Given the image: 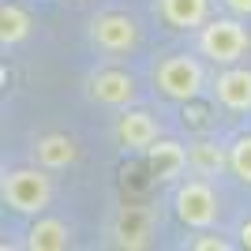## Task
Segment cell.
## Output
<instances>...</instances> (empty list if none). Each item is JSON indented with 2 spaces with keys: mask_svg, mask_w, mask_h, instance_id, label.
Wrapping results in <instances>:
<instances>
[{
  "mask_svg": "<svg viewBox=\"0 0 251 251\" xmlns=\"http://www.w3.org/2000/svg\"><path fill=\"white\" fill-rule=\"evenodd\" d=\"M188 165L195 176H221L229 169V147H221L218 139H195L188 143Z\"/></svg>",
  "mask_w": 251,
  "mask_h": 251,
  "instance_id": "5bb4252c",
  "label": "cell"
},
{
  "mask_svg": "<svg viewBox=\"0 0 251 251\" xmlns=\"http://www.w3.org/2000/svg\"><path fill=\"white\" fill-rule=\"evenodd\" d=\"M221 8L229 11V15H240V19H248V15H251V0H221Z\"/></svg>",
  "mask_w": 251,
  "mask_h": 251,
  "instance_id": "ac0fdd59",
  "label": "cell"
},
{
  "mask_svg": "<svg viewBox=\"0 0 251 251\" xmlns=\"http://www.w3.org/2000/svg\"><path fill=\"white\" fill-rule=\"evenodd\" d=\"M236 236H240V248H248V251H251V218L240 225V232H236Z\"/></svg>",
  "mask_w": 251,
  "mask_h": 251,
  "instance_id": "d6986e66",
  "label": "cell"
},
{
  "mask_svg": "<svg viewBox=\"0 0 251 251\" xmlns=\"http://www.w3.org/2000/svg\"><path fill=\"white\" fill-rule=\"evenodd\" d=\"M30 30H34L30 11L23 4H15V0H4V8H0V42H4V49L23 45L30 38Z\"/></svg>",
  "mask_w": 251,
  "mask_h": 251,
  "instance_id": "9a60e30c",
  "label": "cell"
},
{
  "mask_svg": "<svg viewBox=\"0 0 251 251\" xmlns=\"http://www.w3.org/2000/svg\"><path fill=\"white\" fill-rule=\"evenodd\" d=\"M86 98L105 105V109H127L139 98L135 75L124 72V68H98V72L86 75Z\"/></svg>",
  "mask_w": 251,
  "mask_h": 251,
  "instance_id": "8992f818",
  "label": "cell"
},
{
  "mask_svg": "<svg viewBox=\"0 0 251 251\" xmlns=\"http://www.w3.org/2000/svg\"><path fill=\"white\" fill-rule=\"evenodd\" d=\"M26 248L30 251H64L68 244H72V225L60 218H45V214H38L34 218V225L26 229Z\"/></svg>",
  "mask_w": 251,
  "mask_h": 251,
  "instance_id": "4fadbf2b",
  "label": "cell"
},
{
  "mask_svg": "<svg viewBox=\"0 0 251 251\" xmlns=\"http://www.w3.org/2000/svg\"><path fill=\"white\" fill-rule=\"evenodd\" d=\"M210 94L225 113H251V68L240 64L218 68V75L210 79Z\"/></svg>",
  "mask_w": 251,
  "mask_h": 251,
  "instance_id": "ba28073f",
  "label": "cell"
},
{
  "mask_svg": "<svg viewBox=\"0 0 251 251\" xmlns=\"http://www.w3.org/2000/svg\"><path fill=\"white\" fill-rule=\"evenodd\" d=\"M154 86L161 98L188 105V101H199L206 94L210 79H206V68H202L199 56H191V52H169L154 68Z\"/></svg>",
  "mask_w": 251,
  "mask_h": 251,
  "instance_id": "6da1fadb",
  "label": "cell"
},
{
  "mask_svg": "<svg viewBox=\"0 0 251 251\" xmlns=\"http://www.w3.org/2000/svg\"><path fill=\"white\" fill-rule=\"evenodd\" d=\"M75 161H79V147L64 131H49V135H42L34 143V165L49 169V173H60V169L75 165Z\"/></svg>",
  "mask_w": 251,
  "mask_h": 251,
  "instance_id": "8fae6325",
  "label": "cell"
},
{
  "mask_svg": "<svg viewBox=\"0 0 251 251\" xmlns=\"http://www.w3.org/2000/svg\"><path fill=\"white\" fill-rule=\"evenodd\" d=\"M75 4H83V0H75Z\"/></svg>",
  "mask_w": 251,
  "mask_h": 251,
  "instance_id": "ffe728a7",
  "label": "cell"
},
{
  "mask_svg": "<svg viewBox=\"0 0 251 251\" xmlns=\"http://www.w3.org/2000/svg\"><path fill=\"white\" fill-rule=\"evenodd\" d=\"M173 218L191 232L214 229L221 218V195L214 191V184L206 176L191 173V176L176 180V188H173Z\"/></svg>",
  "mask_w": 251,
  "mask_h": 251,
  "instance_id": "7a4b0ae2",
  "label": "cell"
},
{
  "mask_svg": "<svg viewBox=\"0 0 251 251\" xmlns=\"http://www.w3.org/2000/svg\"><path fill=\"white\" fill-rule=\"evenodd\" d=\"M90 45L109 52V56L131 52L139 45V23L124 11H101L90 19Z\"/></svg>",
  "mask_w": 251,
  "mask_h": 251,
  "instance_id": "5b68a950",
  "label": "cell"
},
{
  "mask_svg": "<svg viewBox=\"0 0 251 251\" xmlns=\"http://www.w3.org/2000/svg\"><path fill=\"white\" fill-rule=\"evenodd\" d=\"M157 139H161V124H157L154 113L127 105L124 113L116 116V143H120L124 154H147Z\"/></svg>",
  "mask_w": 251,
  "mask_h": 251,
  "instance_id": "52a82bcc",
  "label": "cell"
},
{
  "mask_svg": "<svg viewBox=\"0 0 251 251\" xmlns=\"http://www.w3.org/2000/svg\"><path fill=\"white\" fill-rule=\"evenodd\" d=\"M157 15L169 30H199L210 19V0H157Z\"/></svg>",
  "mask_w": 251,
  "mask_h": 251,
  "instance_id": "7c38bea8",
  "label": "cell"
},
{
  "mask_svg": "<svg viewBox=\"0 0 251 251\" xmlns=\"http://www.w3.org/2000/svg\"><path fill=\"white\" fill-rule=\"evenodd\" d=\"M188 248H195V251H232L236 244L225 240V236H218L214 229H199V232L188 240Z\"/></svg>",
  "mask_w": 251,
  "mask_h": 251,
  "instance_id": "e0dca14e",
  "label": "cell"
},
{
  "mask_svg": "<svg viewBox=\"0 0 251 251\" xmlns=\"http://www.w3.org/2000/svg\"><path fill=\"white\" fill-rule=\"evenodd\" d=\"M251 49V30L240 23V15H218L199 26V52L214 68L240 64Z\"/></svg>",
  "mask_w": 251,
  "mask_h": 251,
  "instance_id": "277c9868",
  "label": "cell"
},
{
  "mask_svg": "<svg viewBox=\"0 0 251 251\" xmlns=\"http://www.w3.org/2000/svg\"><path fill=\"white\" fill-rule=\"evenodd\" d=\"M229 173L240 184H251V131H244L229 143Z\"/></svg>",
  "mask_w": 251,
  "mask_h": 251,
  "instance_id": "2e32d148",
  "label": "cell"
},
{
  "mask_svg": "<svg viewBox=\"0 0 251 251\" xmlns=\"http://www.w3.org/2000/svg\"><path fill=\"white\" fill-rule=\"evenodd\" d=\"M147 161H150V169H154V176L165 180V184H176V180H184V173H191L188 147H184V143H173V139H157L154 147L147 150Z\"/></svg>",
  "mask_w": 251,
  "mask_h": 251,
  "instance_id": "30bf717a",
  "label": "cell"
},
{
  "mask_svg": "<svg viewBox=\"0 0 251 251\" xmlns=\"http://www.w3.org/2000/svg\"><path fill=\"white\" fill-rule=\"evenodd\" d=\"M154 240V214L147 206H124L113 221V244L116 248H127V251H139V248H150Z\"/></svg>",
  "mask_w": 251,
  "mask_h": 251,
  "instance_id": "9c48e42d",
  "label": "cell"
},
{
  "mask_svg": "<svg viewBox=\"0 0 251 251\" xmlns=\"http://www.w3.org/2000/svg\"><path fill=\"white\" fill-rule=\"evenodd\" d=\"M0 199L11 214H23V218H38L45 214L52 202V176L49 169L42 165H26V169H11L4 173V184H0Z\"/></svg>",
  "mask_w": 251,
  "mask_h": 251,
  "instance_id": "3957f363",
  "label": "cell"
}]
</instances>
